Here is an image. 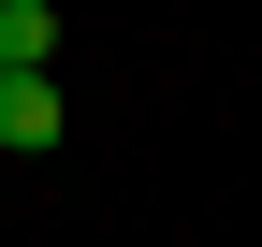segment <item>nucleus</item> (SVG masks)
Masks as SVG:
<instances>
[{
  "mask_svg": "<svg viewBox=\"0 0 262 247\" xmlns=\"http://www.w3.org/2000/svg\"><path fill=\"white\" fill-rule=\"evenodd\" d=\"M58 131H73V116H58V73H0V145H15V160H44Z\"/></svg>",
  "mask_w": 262,
  "mask_h": 247,
  "instance_id": "f257e3e1",
  "label": "nucleus"
},
{
  "mask_svg": "<svg viewBox=\"0 0 262 247\" xmlns=\"http://www.w3.org/2000/svg\"><path fill=\"white\" fill-rule=\"evenodd\" d=\"M44 58H58V15L44 0H0V73H44Z\"/></svg>",
  "mask_w": 262,
  "mask_h": 247,
  "instance_id": "f03ea898",
  "label": "nucleus"
}]
</instances>
